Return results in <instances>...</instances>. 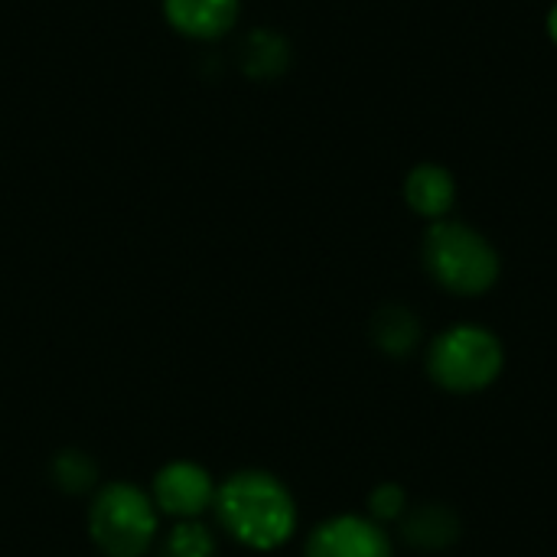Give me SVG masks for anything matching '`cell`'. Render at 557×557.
<instances>
[{"label":"cell","instance_id":"cell-1","mask_svg":"<svg viewBox=\"0 0 557 557\" xmlns=\"http://www.w3.org/2000/svg\"><path fill=\"white\" fill-rule=\"evenodd\" d=\"M212 512L219 525L251 552H274L297 532L294 493L268 470H238L215 486Z\"/></svg>","mask_w":557,"mask_h":557},{"label":"cell","instance_id":"cell-2","mask_svg":"<svg viewBox=\"0 0 557 557\" xmlns=\"http://www.w3.org/2000/svg\"><path fill=\"white\" fill-rule=\"evenodd\" d=\"M421 264L428 277L454 297H483L503 274L496 245L476 225L454 215L428 225L421 238Z\"/></svg>","mask_w":557,"mask_h":557},{"label":"cell","instance_id":"cell-3","mask_svg":"<svg viewBox=\"0 0 557 557\" xmlns=\"http://www.w3.org/2000/svg\"><path fill=\"white\" fill-rule=\"evenodd\" d=\"M428 375L450 395H480L506 369L503 339L480 323H454L428 346Z\"/></svg>","mask_w":557,"mask_h":557},{"label":"cell","instance_id":"cell-4","mask_svg":"<svg viewBox=\"0 0 557 557\" xmlns=\"http://www.w3.org/2000/svg\"><path fill=\"white\" fill-rule=\"evenodd\" d=\"M157 506L134 483H104L88 509V535L104 557H144L157 542Z\"/></svg>","mask_w":557,"mask_h":557},{"label":"cell","instance_id":"cell-5","mask_svg":"<svg viewBox=\"0 0 557 557\" xmlns=\"http://www.w3.org/2000/svg\"><path fill=\"white\" fill-rule=\"evenodd\" d=\"M150 499L157 512L176 519V522H196L206 516L215 503V483L206 467L193 460H173L153 476Z\"/></svg>","mask_w":557,"mask_h":557},{"label":"cell","instance_id":"cell-6","mask_svg":"<svg viewBox=\"0 0 557 557\" xmlns=\"http://www.w3.org/2000/svg\"><path fill=\"white\" fill-rule=\"evenodd\" d=\"M304 557H395V545L369 516H333L307 535Z\"/></svg>","mask_w":557,"mask_h":557},{"label":"cell","instance_id":"cell-7","mask_svg":"<svg viewBox=\"0 0 557 557\" xmlns=\"http://www.w3.org/2000/svg\"><path fill=\"white\" fill-rule=\"evenodd\" d=\"M163 16L186 39L219 42L235 29L242 0H163Z\"/></svg>","mask_w":557,"mask_h":557},{"label":"cell","instance_id":"cell-8","mask_svg":"<svg viewBox=\"0 0 557 557\" xmlns=\"http://www.w3.org/2000/svg\"><path fill=\"white\" fill-rule=\"evenodd\" d=\"M405 202L414 215H421L428 225L450 219L457 206V176L444 163H418L405 176Z\"/></svg>","mask_w":557,"mask_h":557},{"label":"cell","instance_id":"cell-9","mask_svg":"<svg viewBox=\"0 0 557 557\" xmlns=\"http://www.w3.org/2000/svg\"><path fill=\"white\" fill-rule=\"evenodd\" d=\"M398 525H401V542L418 555H444L460 542L463 532L460 516L444 503L411 506Z\"/></svg>","mask_w":557,"mask_h":557},{"label":"cell","instance_id":"cell-10","mask_svg":"<svg viewBox=\"0 0 557 557\" xmlns=\"http://www.w3.org/2000/svg\"><path fill=\"white\" fill-rule=\"evenodd\" d=\"M238 65L251 82H277L294 65V46L271 26L251 29L238 46Z\"/></svg>","mask_w":557,"mask_h":557},{"label":"cell","instance_id":"cell-11","mask_svg":"<svg viewBox=\"0 0 557 557\" xmlns=\"http://www.w3.org/2000/svg\"><path fill=\"white\" fill-rule=\"evenodd\" d=\"M369 336L375 349L388 359H408L424 343V323L421 317L405 304H385L375 310L369 323Z\"/></svg>","mask_w":557,"mask_h":557},{"label":"cell","instance_id":"cell-12","mask_svg":"<svg viewBox=\"0 0 557 557\" xmlns=\"http://www.w3.org/2000/svg\"><path fill=\"white\" fill-rule=\"evenodd\" d=\"M49 476H52V483L62 493L82 496V493L95 490V483H98V463L85 450H62V454L52 457Z\"/></svg>","mask_w":557,"mask_h":557},{"label":"cell","instance_id":"cell-13","mask_svg":"<svg viewBox=\"0 0 557 557\" xmlns=\"http://www.w3.org/2000/svg\"><path fill=\"white\" fill-rule=\"evenodd\" d=\"M157 557H215V539L212 532L196 522H176L170 535L160 542Z\"/></svg>","mask_w":557,"mask_h":557},{"label":"cell","instance_id":"cell-14","mask_svg":"<svg viewBox=\"0 0 557 557\" xmlns=\"http://www.w3.org/2000/svg\"><path fill=\"white\" fill-rule=\"evenodd\" d=\"M408 509H411V506H408V493H405V486H398V483H379V486L369 493V519H375L379 525L401 522Z\"/></svg>","mask_w":557,"mask_h":557},{"label":"cell","instance_id":"cell-15","mask_svg":"<svg viewBox=\"0 0 557 557\" xmlns=\"http://www.w3.org/2000/svg\"><path fill=\"white\" fill-rule=\"evenodd\" d=\"M545 29H548V39L557 46V0L548 7V16H545Z\"/></svg>","mask_w":557,"mask_h":557}]
</instances>
